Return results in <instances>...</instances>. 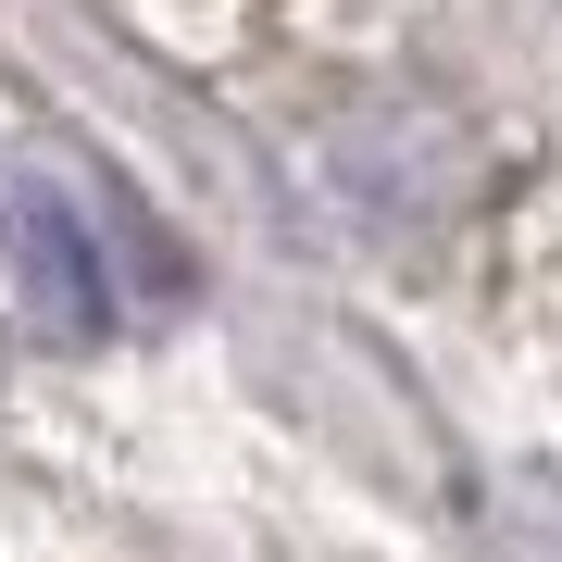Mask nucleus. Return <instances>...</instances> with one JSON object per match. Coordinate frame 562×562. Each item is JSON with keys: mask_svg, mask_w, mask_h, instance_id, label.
Wrapping results in <instances>:
<instances>
[{"mask_svg": "<svg viewBox=\"0 0 562 562\" xmlns=\"http://www.w3.org/2000/svg\"><path fill=\"white\" fill-rule=\"evenodd\" d=\"M0 250L50 338H113V250L50 162H0Z\"/></svg>", "mask_w": 562, "mask_h": 562, "instance_id": "obj_1", "label": "nucleus"}]
</instances>
